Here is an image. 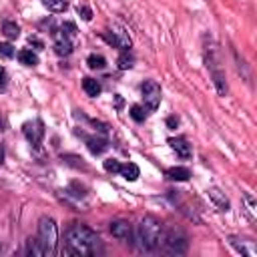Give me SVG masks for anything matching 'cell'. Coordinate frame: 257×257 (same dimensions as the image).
<instances>
[{"mask_svg": "<svg viewBox=\"0 0 257 257\" xmlns=\"http://www.w3.org/2000/svg\"><path fill=\"white\" fill-rule=\"evenodd\" d=\"M102 253V241L100 237L82 223H72L64 231V243H62V255H74V257H92Z\"/></svg>", "mask_w": 257, "mask_h": 257, "instance_id": "6da1fadb", "label": "cell"}, {"mask_svg": "<svg viewBox=\"0 0 257 257\" xmlns=\"http://www.w3.org/2000/svg\"><path fill=\"white\" fill-rule=\"evenodd\" d=\"M163 223L151 215L143 217L141 223L137 225V231H135V243L141 251H155L159 245H161V237H163Z\"/></svg>", "mask_w": 257, "mask_h": 257, "instance_id": "7a4b0ae2", "label": "cell"}, {"mask_svg": "<svg viewBox=\"0 0 257 257\" xmlns=\"http://www.w3.org/2000/svg\"><path fill=\"white\" fill-rule=\"evenodd\" d=\"M38 241L42 245L44 255H54L56 253V243H58V227L52 217H42L38 221Z\"/></svg>", "mask_w": 257, "mask_h": 257, "instance_id": "3957f363", "label": "cell"}, {"mask_svg": "<svg viewBox=\"0 0 257 257\" xmlns=\"http://www.w3.org/2000/svg\"><path fill=\"white\" fill-rule=\"evenodd\" d=\"M161 245H163V251L169 253V255H183L189 249V237H187V233L183 229L173 227L167 233L163 231Z\"/></svg>", "mask_w": 257, "mask_h": 257, "instance_id": "277c9868", "label": "cell"}, {"mask_svg": "<svg viewBox=\"0 0 257 257\" xmlns=\"http://www.w3.org/2000/svg\"><path fill=\"white\" fill-rule=\"evenodd\" d=\"M141 94H143V102L147 110H157L161 104V86L155 80H145L141 84Z\"/></svg>", "mask_w": 257, "mask_h": 257, "instance_id": "5b68a950", "label": "cell"}, {"mask_svg": "<svg viewBox=\"0 0 257 257\" xmlns=\"http://www.w3.org/2000/svg\"><path fill=\"white\" fill-rule=\"evenodd\" d=\"M102 38H104L110 46H114V48H120V50H128V48H131V36H128V32H126L124 28H120V26H108V28L102 32Z\"/></svg>", "mask_w": 257, "mask_h": 257, "instance_id": "8992f818", "label": "cell"}, {"mask_svg": "<svg viewBox=\"0 0 257 257\" xmlns=\"http://www.w3.org/2000/svg\"><path fill=\"white\" fill-rule=\"evenodd\" d=\"M110 233H112V237L114 239H118V241H122V243H133V239H135V233H133V225L128 223V221H122V219H116V221H112L110 223Z\"/></svg>", "mask_w": 257, "mask_h": 257, "instance_id": "52a82bcc", "label": "cell"}, {"mask_svg": "<svg viewBox=\"0 0 257 257\" xmlns=\"http://www.w3.org/2000/svg\"><path fill=\"white\" fill-rule=\"evenodd\" d=\"M22 133L32 147H38L42 143V137H44V124L40 120H28V122H24Z\"/></svg>", "mask_w": 257, "mask_h": 257, "instance_id": "ba28073f", "label": "cell"}, {"mask_svg": "<svg viewBox=\"0 0 257 257\" xmlns=\"http://www.w3.org/2000/svg\"><path fill=\"white\" fill-rule=\"evenodd\" d=\"M207 197L211 199V203L219 209V211H229L231 209V203H229V199L225 197V193L221 191V189H217V187H209L207 189Z\"/></svg>", "mask_w": 257, "mask_h": 257, "instance_id": "9c48e42d", "label": "cell"}, {"mask_svg": "<svg viewBox=\"0 0 257 257\" xmlns=\"http://www.w3.org/2000/svg\"><path fill=\"white\" fill-rule=\"evenodd\" d=\"M54 52L58 54V56H68L70 52H72V42H70V38H66L62 32H54Z\"/></svg>", "mask_w": 257, "mask_h": 257, "instance_id": "30bf717a", "label": "cell"}, {"mask_svg": "<svg viewBox=\"0 0 257 257\" xmlns=\"http://www.w3.org/2000/svg\"><path fill=\"white\" fill-rule=\"evenodd\" d=\"M169 145H171V149L181 157V159H189L191 155H193V151H191V145L187 143V139H183V137H177V139H169Z\"/></svg>", "mask_w": 257, "mask_h": 257, "instance_id": "8fae6325", "label": "cell"}, {"mask_svg": "<svg viewBox=\"0 0 257 257\" xmlns=\"http://www.w3.org/2000/svg\"><path fill=\"white\" fill-rule=\"evenodd\" d=\"M231 245H233L241 255H247V257H255V255H257V247H255V243H253V241L231 237Z\"/></svg>", "mask_w": 257, "mask_h": 257, "instance_id": "7c38bea8", "label": "cell"}, {"mask_svg": "<svg viewBox=\"0 0 257 257\" xmlns=\"http://www.w3.org/2000/svg\"><path fill=\"white\" fill-rule=\"evenodd\" d=\"M86 147L92 155H102L108 149V143L102 137H86Z\"/></svg>", "mask_w": 257, "mask_h": 257, "instance_id": "4fadbf2b", "label": "cell"}, {"mask_svg": "<svg viewBox=\"0 0 257 257\" xmlns=\"http://www.w3.org/2000/svg\"><path fill=\"white\" fill-rule=\"evenodd\" d=\"M118 175H120L124 181H137L139 175H141V171H139V167H137L135 163H122L120 169H118Z\"/></svg>", "mask_w": 257, "mask_h": 257, "instance_id": "5bb4252c", "label": "cell"}, {"mask_svg": "<svg viewBox=\"0 0 257 257\" xmlns=\"http://www.w3.org/2000/svg\"><path fill=\"white\" fill-rule=\"evenodd\" d=\"M165 175L171 179V181H189L191 177V171L187 167H171L165 171Z\"/></svg>", "mask_w": 257, "mask_h": 257, "instance_id": "9a60e30c", "label": "cell"}, {"mask_svg": "<svg viewBox=\"0 0 257 257\" xmlns=\"http://www.w3.org/2000/svg\"><path fill=\"white\" fill-rule=\"evenodd\" d=\"M82 88H84V92H86L88 96H98L100 90H102L100 82H98L96 78H88V76L82 80Z\"/></svg>", "mask_w": 257, "mask_h": 257, "instance_id": "2e32d148", "label": "cell"}, {"mask_svg": "<svg viewBox=\"0 0 257 257\" xmlns=\"http://www.w3.org/2000/svg\"><path fill=\"white\" fill-rule=\"evenodd\" d=\"M18 60H20V64H26V66H36L38 64V56L30 48H22L18 52Z\"/></svg>", "mask_w": 257, "mask_h": 257, "instance_id": "e0dca14e", "label": "cell"}, {"mask_svg": "<svg viewBox=\"0 0 257 257\" xmlns=\"http://www.w3.org/2000/svg\"><path fill=\"white\" fill-rule=\"evenodd\" d=\"M2 34H4L8 40H14V38L20 36V26H18L16 22H12V20H6V22L2 24Z\"/></svg>", "mask_w": 257, "mask_h": 257, "instance_id": "ac0fdd59", "label": "cell"}, {"mask_svg": "<svg viewBox=\"0 0 257 257\" xmlns=\"http://www.w3.org/2000/svg\"><path fill=\"white\" fill-rule=\"evenodd\" d=\"M42 6L48 10V12H54V14H60L68 8L66 0H42Z\"/></svg>", "mask_w": 257, "mask_h": 257, "instance_id": "d6986e66", "label": "cell"}, {"mask_svg": "<svg viewBox=\"0 0 257 257\" xmlns=\"http://www.w3.org/2000/svg\"><path fill=\"white\" fill-rule=\"evenodd\" d=\"M211 74H213V82H215L217 92H219V94H225V92H227V82H225V74H223V70L217 68V70H211Z\"/></svg>", "mask_w": 257, "mask_h": 257, "instance_id": "ffe728a7", "label": "cell"}, {"mask_svg": "<svg viewBox=\"0 0 257 257\" xmlns=\"http://www.w3.org/2000/svg\"><path fill=\"white\" fill-rule=\"evenodd\" d=\"M26 255H32V257H40V255H44L38 237H30V239L26 241Z\"/></svg>", "mask_w": 257, "mask_h": 257, "instance_id": "44dd1931", "label": "cell"}, {"mask_svg": "<svg viewBox=\"0 0 257 257\" xmlns=\"http://www.w3.org/2000/svg\"><path fill=\"white\" fill-rule=\"evenodd\" d=\"M116 64H118L120 70H128V68H133V64H135V56H133L128 50H122L120 56L116 58Z\"/></svg>", "mask_w": 257, "mask_h": 257, "instance_id": "7402d4cb", "label": "cell"}, {"mask_svg": "<svg viewBox=\"0 0 257 257\" xmlns=\"http://www.w3.org/2000/svg\"><path fill=\"white\" fill-rule=\"evenodd\" d=\"M86 64H88V68H92V70H100V68L106 66V58H104L102 54H88Z\"/></svg>", "mask_w": 257, "mask_h": 257, "instance_id": "603a6c76", "label": "cell"}, {"mask_svg": "<svg viewBox=\"0 0 257 257\" xmlns=\"http://www.w3.org/2000/svg\"><path fill=\"white\" fill-rule=\"evenodd\" d=\"M128 114H131V118H133V120L143 122V120L147 118V108H145L143 104H133V106H131V110H128Z\"/></svg>", "mask_w": 257, "mask_h": 257, "instance_id": "cb8c5ba5", "label": "cell"}, {"mask_svg": "<svg viewBox=\"0 0 257 257\" xmlns=\"http://www.w3.org/2000/svg\"><path fill=\"white\" fill-rule=\"evenodd\" d=\"M76 12H78V16H80L84 22H90V20H92V10H90L86 4H78V6H76Z\"/></svg>", "mask_w": 257, "mask_h": 257, "instance_id": "d4e9b609", "label": "cell"}, {"mask_svg": "<svg viewBox=\"0 0 257 257\" xmlns=\"http://www.w3.org/2000/svg\"><path fill=\"white\" fill-rule=\"evenodd\" d=\"M0 56L2 58H12L14 56V46L10 42H0Z\"/></svg>", "mask_w": 257, "mask_h": 257, "instance_id": "484cf974", "label": "cell"}, {"mask_svg": "<svg viewBox=\"0 0 257 257\" xmlns=\"http://www.w3.org/2000/svg\"><path fill=\"white\" fill-rule=\"evenodd\" d=\"M118 169H120V163H118L116 159H106V161H104V171H108V173H118Z\"/></svg>", "mask_w": 257, "mask_h": 257, "instance_id": "4316f807", "label": "cell"}, {"mask_svg": "<svg viewBox=\"0 0 257 257\" xmlns=\"http://www.w3.org/2000/svg\"><path fill=\"white\" fill-rule=\"evenodd\" d=\"M60 30H62V34H64L66 38H70V36L76 34V26H74L72 22H64V24L60 26Z\"/></svg>", "mask_w": 257, "mask_h": 257, "instance_id": "83f0119b", "label": "cell"}, {"mask_svg": "<svg viewBox=\"0 0 257 257\" xmlns=\"http://www.w3.org/2000/svg\"><path fill=\"white\" fill-rule=\"evenodd\" d=\"M28 44L34 46L36 50H42V48H44V42H42L38 36H30V38H28Z\"/></svg>", "mask_w": 257, "mask_h": 257, "instance_id": "f1b7e54d", "label": "cell"}, {"mask_svg": "<svg viewBox=\"0 0 257 257\" xmlns=\"http://www.w3.org/2000/svg\"><path fill=\"white\" fill-rule=\"evenodd\" d=\"M177 124H179V118L177 116H169L167 118V126L169 128H177Z\"/></svg>", "mask_w": 257, "mask_h": 257, "instance_id": "f546056e", "label": "cell"}, {"mask_svg": "<svg viewBox=\"0 0 257 257\" xmlns=\"http://www.w3.org/2000/svg\"><path fill=\"white\" fill-rule=\"evenodd\" d=\"M6 80H8L6 68H4V66H0V86H4V84H6Z\"/></svg>", "mask_w": 257, "mask_h": 257, "instance_id": "4dcf8cb0", "label": "cell"}, {"mask_svg": "<svg viewBox=\"0 0 257 257\" xmlns=\"http://www.w3.org/2000/svg\"><path fill=\"white\" fill-rule=\"evenodd\" d=\"M0 163H2V149H0Z\"/></svg>", "mask_w": 257, "mask_h": 257, "instance_id": "1f68e13d", "label": "cell"}, {"mask_svg": "<svg viewBox=\"0 0 257 257\" xmlns=\"http://www.w3.org/2000/svg\"><path fill=\"white\" fill-rule=\"evenodd\" d=\"M0 126H2V118H0Z\"/></svg>", "mask_w": 257, "mask_h": 257, "instance_id": "d6a6232c", "label": "cell"}]
</instances>
